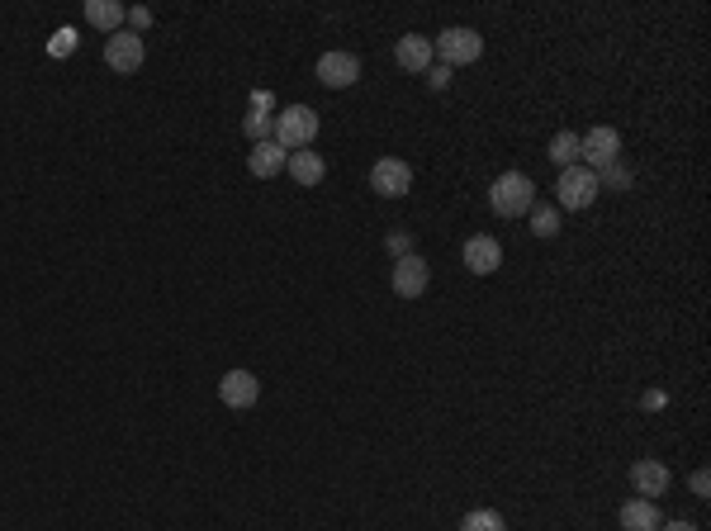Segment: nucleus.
<instances>
[{"label": "nucleus", "instance_id": "1", "mask_svg": "<svg viewBox=\"0 0 711 531\" xmlns=\"http://www.w3.org/2000/svg\"><path fill=\"white\" fill-rule=\"evenodd\" d=\"M489 204L498 219H527L531 204H536V185H531L527 171H503L489 185Z\"/></svg>", "mask_w": 711, "mask_h": 531}, {"label": "nucleus", "instance_id": "2", "mask_svg": "<svg viewBox=\"0 0 711 531\" xmlns=\"http://www.w3.org/2000/svg\"><path fill=\"white\" fill-rule=\"evenodd\" d=\"M598 176L588 171V166H565L560 176H555V209H569V214H584L593 209L598 200Z\"/></svg>", "mask_w": 711, "mask_h": 531}, {"label": "nucleus", "instance_id": "3", "mask_svg": "<svg viewBox=\"0 0 711 531\" xmlns=\"http://www.w3.org/2000/svg\"><path fill=\"white\" fill-rule=\"evenodd\" d=\"M432 53L441 57V67H470V62H479V57H484V38H479V29L451 24V29H441V34H437Z\"/></svg>", "mask_w": 711, "mask_h": 531}, {"label": "nucleus", "instance_id": "4", "mask_svg": "<svg viewBox=\"0 0 711 531\" xmlns=\"http://www.w3.org/2000/svg\"><path fill=\"white\" fill-rule=\"evenodd\" d=\"M275 143L285 147V152H304V147H313V138H318V114L309 110V105H290V110L275 114Z\"/></svg>", "mask_w": 711, "mask_h": 531}, {"label": "nucleus", "instance_id": "5", "mask_svg": "<svg viewBox=\"0 0 711 531\" xmlns=\"http://www.w3.org/2000/svg\"><path fill=\"white\" fill-rule=\"evenodd\" d=\"M621 162V133L607 129V124H598V129L579 133V166H588L593 176H598L602 166Z\"/></svg>", "mask_w": 711, "mask_h": 531}, {"label": "nucleus", "instance_id": "6", "mask_svg": "<svg viewBox=\"0 0 711 531\" xmlns=\"http://www.w3.org/2000/svg\"><path fill=\"white\" fill-rule=\"evenodd\" d=\"M370 190H380L384 200H403L413 190V166L403 162V157H380V162L370 166Z\"/></svg>", "mask_w": 711, "mask_h": 531}, {"label": "nucleus", "instance_id": "7", "mask_svg": "<svg viewBox=\"0 0 711 531\" xmlns=\"http://www.w3.org/2000/svg\"><path fill=\"white\" fill-rule=\"evenodd\" d=\"M143 57H147V43H143V34H133V29H119V34L105 38V62H110L119 76H133L143 67Z\"/></svg>", "mask_w": 711, "mask_h": 531}, {"label": "nucleus", "instance_id": "8", "mask_svg": "<svg viewBox=\"0 0 711 531\" xmlns=\"http://www.w3.org/2000/svg\"><path fill=\"white\" fill-rule=\"evenodd\" d=\"M432 285V266L418 257V252H408V257L394 261V294L399 299H422Z\"/></svg>", "mask_w": 711, "mask_h": 531}, {"label": "nucleus", "instance_id": "9", "mask_svg": "<svg viewBox=\"0 0 711 531\" xmlns=\"http://www.w3.org/2000/svg\"><path fill=\"white\" fill-rule=\"evenodd\" d=\"M318 81L328 86V91H347L361 81V57L356 53H323L318 57Z\"/></svg>", "mask_w": 711, "mask_h": 531}, {"label": "nucleus", "instance_id": "10", "mask_svg": "<svg viewBox=\"0 0 711 531\" xmlns=\"http://www.w3.org/2000/svg\"><path fill=\"white\" fill-rule=\"evenodd\" d=\"M465 271L470 275H493L498 266H503V247H498V238L493 233H474V238H465Z\"/></svg>", "mask_w": 711, "mask_h": 531}, {"label": "nucleus", "instance_id": "11", "mask_svg": "<svg viewBox=\"0 0 711 531\" xmlns=\"http://www.w3.org/2000/svg\"><path fill=\"white\" fill-rule=\"evenodd\" d=\"M669 484H674V475H669L664 460H636V465H631V489H636L640 498L669 494Z\"/></svg>", "mask_w": 711, "mask_h": 531}, {"label": "nucleus", "instance_id": "12", "mask_svg": "<svg viewBox=\"0 0 711 531\" xmlns=\"http://www.w3.org/2000/svg\"><path fill=\"white\" fill-rule=\"evenodd\" d=\"M219 399L228 403V408H252V403L261 399V380H256L252 370H228L219 380Z\"/></svg>", "mask_w": 711, "mask_h": 531}, {"label": "nucleus", "instance_id": "13", "mask_svg": "<svg viewBox=\"0 0 711 531\" xmlns=\"http://www.w3.org/2000/svg\"><path fill=\"white\" fill-rule=\"evenodd\" d=\"M432 38H422V34H403L399 43H394V62H399L408 76H422L427 67H432Z\"/></svg>", "mask_w": 711, "mask_h": 531}, {"label": "nucleus", "instance_id": "14", "mask_svg": "<svg viewBox=\"0 0 711 531\" xmlns=\"http://www.w3.org/2000/svg\"><path fill=\"white\" fill-rule=\"evenodd\" d=\"M285 162H290V152L275 143H252V152H247V171H252L256 181H271V176H280L285 171Z\"/></svg>", "mask_w": 711, "mask_h": 531}, {"label": "nucleus", "instance_id": "15", "mask_svg": "<svg viewBox=\"0 0 711 531\" xmlns=\"http://www.w3.org/2000/svg\"><path fill=\"white\" fill-rule=\"evenodd\" d=\"M621 531H659V508H655V498H631V503H621V513H617Z\"/></svg>", "mask_w": 711, "mask_h": 531}, {"label": "nucleus", "instance_id": "16", "mask_svg": "<svg viewBox=\"0 0 711 531\" xmlns=\"http://www.w3.org/2000/svg\"><path fill=\"white\" fill-rule=\"evenodd\" d=\"M86 24L110 38V34H119V29L128 24V10L119 5V0H86Z\"/></svg>", "mask_w": 711, "mask_h": 531}, {"label": "nucleus", "instance_id": "17", "mask_svg": "<svg viewBox=\"0 0 711 531\" xmlns=\"http://www.w3.org/2000/svg\"><path fill=\"white\" fill-rule=\"evenodd\" d=\"M285 171H290L294 181H299L304 190H309V185H318L323 176H328V162H323V157H318L313 147H304V152H290V162H285Z\"/></svg>", "mask_w": 711, "mask_h": 531}, {"label": "nucleus", "instance_id": "18", "mask_svg": "<svg viewBox=\"0 0 711 531\" xmlns=\"http://www.w3.org/2000/svg\"><path fill=\"white\" fill-rule=\"evenodd\" d=\"M550 162L560 166V171H565V166H579V133H555V138H550V152H546Z\"/></svg>", "mask_w": 711, "mask_h": 531}, {"label": "nucleus", "instance_id": "19", "mask_svg": "<svg viewBox=\"0 0 711 531\" xmlns=\"http://www.w3.org/2000/svg\"><path fill=\"white\" fill-rule=\"evenodd\" d=\"M531 233L536 238H560V209L555 204H531Z\"/></svg>", "mask_w": 711, "mask_h": 531}, {"label": "nucleus", "instance_id": "20", "mask_svg": "<svg viewBox=\"0 0 711 531\" xmlns=\"http://www.w3.org/2000/svg\"><path fill=\"white\" fill-rule=\"evenodd\" d=\"M460 531H508V522L493 513V508H474V513L460 517Z\"/></svg>", "mask_w": 711, "mask_h": 531}, {"label": "nucleus", "instance_id": "21", "mask_svg": "<svg viewBox=\"0 0 711 531\" xmlns=\"http://www.w3.org/2000/svg\"><path fill=\"white\" fill-rule=\"evenodd\" d=\"M242 133L252 138V143H271V133H275V114H261L252 110L247 119H242Z\"/></svg>", "mask_w": 711, "mask_h": 531}, {"label": "nucleus", "instance_id": "22", "mask_svg": "<svg viewBox=\"0 0 711 531\" xmlns=\"http://www.w3.org/2000/svg\"><path fill=\"white\" fill-rule=\"evenodd\" d=\"M598 190H631V166L626 162H612L598 171Z\"/></svg>", "mask_w": 711, "mask_h": 531}, {"label": "nucleus", "instance_id": "23", "mask_svg": "<svg viewBox=\"0 0 711 531\" xmlns=\"http://www.w3.org/2000/svg\"><path fill=\"white\" fill-rule=\"evenodd\" d=\"M384 247H389V257H408V252H413V238H408V233H389Z\"/></svg>", "mask_w": 711, "mask_h": 531}, {"label": "nucleus", "instance_id": "24", "mask_svg": "<svg viewBox=\"0 0 711 531\" xmlns=\"http://www.w3.org/2000/svg\"><path fill=\"white\" fill-rule=\"evenodd\" d=\"M72 48H76V34H72V29H57V34H53V57H67Z\"/></svg>", "mask_w": 711, "mask_h": 531}, {"label": "nucleus", "instance_id": "25", "mask_svg": "<svg viewBox=\"0 0 711 531\" xmlns=\"http://www.w3.org/2000/svg\"><path fill=\"white\" fill-rule=\"evenodd\" d=\"M147 24H152V10H143V5H133V10H128V29H133V34H143Z\"/></svg>", "mask_w": 711, "mask_h": 531}, {"label": "nucleus", "instance_id": "26", "mask_svg": "<svg viewBox=\"0 0 711 531\" xmlns=\"http://www.w3.org/2000/svg\"><path fill=\"white\" fill-rule=\"evenodd\" d=\"M422 76L432 81V91H446V81H451V67H441V62H437V67H427Z\"/></svg>", "mask_w": 711, "mask_h": 531}, {"label": "nucleus", "instance_id": "27", "mask_svg": "<svg viewBox=\"0 0 711 531\" xmlns=\"http://www.w3.org/2000/svg\"><path fill=\"white\" fill-rule=\"evenodd\" d=\"M688 484H693V494H697V498H711V475H707V470H697V475L688 479Z\"/></svg>", "mask_w": 711, "mask_h": 531}, {"label": "nucleus", "instance_id": "28", "mask_svg": "<svg viewBox=\"0 0 711 531\" xmlns=\"http://www.w3.org/2000/svg\"><path fill=\"white\" fill-rule=\"evenodd\" d=\"M252 110L271 114V110H275V95H271V91H252Z\"/></svg>", "mask_w": 711, "mask_h": 531}, {"label": "nucleus", "instance_id": "29", "mask_svg": "<svg viewBox=\"0 0 711 531\" xmlns=\"http://www.w3.org/2000/svg\"><path fill=\"white\" fill-rule=\"evenodd\" d=\"M659 531H697L693 522H683V517H678V522H659Z\"/></svg>", "mask_w": 711, "mask_h": 531}]
</instances>
